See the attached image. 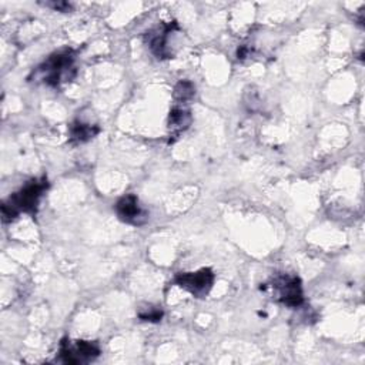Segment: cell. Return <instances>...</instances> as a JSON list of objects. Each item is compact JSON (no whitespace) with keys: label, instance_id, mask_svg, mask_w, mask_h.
Wrapping results in <instances>:
<instances>
[{"label":"cell","instance_id":"ba28073f","mask_svg":"<svg viewBox=\"0 0 365 365\" xmlns=\"http://www.w3.org/2000/svg\"><path fill=\"white\" fill-rule=\"evenodd\" d=\"M191 123V114L182 107H174L168 115V127L174 134L184 131Z\"/></svg>","mask_w":365,"mask_h":365},{"label":"cell","instance_id":"7c38bea8","mask_svg":"<svg viewBox=\"0 0 365 365\" xmlns=\"http://www.w3.org/2000/svg\"><path fill=\"white\" fill-rule=\"evenodd\" d=\"M46 6H50V7H53L57 11H70L71 10V4L66 3V1H57V3H53V4L47 3Z\"/></svg>","mask_w":365,"mask_h":365},{"label":"cell","instance_id":"8992f818","mask_svg":"<svg viewBox=\"0 0 365 365\" xmlns=\"http://www.w3.org/2000/svg\"><path fill=\"white\" fill-rule=\"evenodd\" d=\"M117 217L130 225H143L148 220V212L140 205L138 198L134 194L121 197L114 205Z\"/></svg>","mask_w":365,"mask_h":365},{"label":"cell","instance_id":"5b68a950","mask_svg":"<svg viewBox=\"0 0 365 365\" xmlns=\"http://www.w3.org/2000/svg\"><path fill=\"white\" fill-rule=\"evenodd\" d=\"M214 272L210 268H201L195 272H181L175 277L174 281L194 297L202 298L210 292L214 284Z\"/></svg>","mask_w":365,"mask_h":365},{"label":"cell","instance_id":"30bf717a","mask_svg":"<svg viewBox=\"0 0 365 365\" xmlns=\"http://www.w3.org/2000/svg\"><path fill=\"white\" fill-rule=\"evenodd\" d=\"M194 90L195 88H194L192 83H190L187 80H181L177 83V86L174 88V97L180 101H185L194 96V93H195Z\"/></svg>","mask_w":365,"mask_h":365},{"label":"cell","instance_id":"9c48e42d","mask_svg":"<svg viewBox=\"0 0 365 365\" xmlns=\"http://www.w3.org/2000/svg\"><path fill=\"white\" fill-rule=\"evenodd\" d=\"M98 131L100 130L96 125L76 121L70 125V138L74 141H78V143H84V141H88L90 138H93Z\"/></svg>","mask_w":365,"mask_h":365},{"label":"cell","instance_id":"3957f363","mask_svg":"<svg viewBox=\"0 0 365 365\" xmlns=\"http://www.w3.org/2000/svg\"><path fill=\"white\" fill-rule=\"evenodd\" d=\"M271 288L274 289L277 299L287 307L297 308L304 302L301 281L297 275L281 274L272 279Z\"/></svg>","mask_w":365,"mask_h":365},{"label":"cell","instance_id":"277c9868","mask_svg":"<svg viewBox=\"0 0 365 365\" xmlns=\"http://www.w3.org/2000/svg\"><path fill=\"white\" fill-rule=\"evenodd\" d=\"M100 355V348L91 341H67L60 344V356L64 364H83Z\"/></svg>","mask_w":365,"mask_h":365},{"label":"cell","instance_id":"6da1fadb","mask_svg":"<svg viewBox=\"0 0 365 365\" xmlns=\"http://www.w3.org/2000/svg\"><path fill=\"white\" fill-rule=\"evenodd\" d=\"M47 180H31L20 191L13 194L9 200L1 204V217L4 222L13 221L19 212L34 214L38 205V201L44 191L47 190Z\"/></svg>","mask_w":365,"mask_h":365},{"label":"cell","instance_id":"8fae6325","mask_svg":"<svg viewBox=\"0 0 365 365\" xmlns=\"http://www.w3.org/2000/svg\"><path fill=\"white\" fill-rule=\"evenodd\" d=\"M138 317H140L143 321H153V322H157V321L161 319L163 311L158 309V308H147L145 311H140V312H138Z\"/></svg>","mask_w":365,"mask_h":365},{"label":"cell","instance_id":"7a4b0ae2","mask_svg":"<svg viewBox=\"0 0 365 365\" xmlns=\"http://www.w3.org/2000/svg\"><path fill=\"white\" fill-rule=\"evenodd\" d=\"M74 54L71 50H61L51 54L40 67L41 80L51 87H57L61 81H67L74 76Z\"/></svg>","mask_w":365,"mask_h":365},{"label":"cell","instance_id":"52a82bcc","mask_svg":"<svg viewBox=\"0 0 365 365\" xmlns=\"http://www.w3.org/2000/svg\"><path fill=\"white\" fill-rule=\"evenodd\" d=\"M174 26H175L174 23L173 24H161V26L155 27L154 30H151L147 36L150 50L158 58L171 57V51H170L167 43H168V36L171 34Z\"/></svg>","mask_w":365,"mask_h":365}]
</instances>
